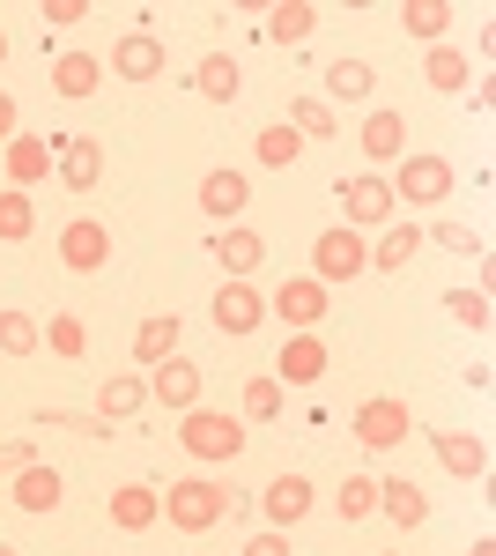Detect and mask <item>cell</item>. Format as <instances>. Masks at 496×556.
Listing matches in <instances>:
<instances>
[{
	"label": "cell",
	"instance_id": "42",
	"mask_svg": "<svg viewBox=\"0 0 496 556\" xmlns=\"http://www.w3.org/2000/svg\"><path fill=\"white\" fill-rule=\"evenodd\" d=\"M437 245H445V253H467V260H482V238H474L467 223H437Z\"/></svg>",
	"mask_w": 496,
	"mask_h": 556
},
{
	"label": "cell",
	"instance_id": "39",
	"mask_svg": "<svg viewBox=\"0 0 496 556\" xmlns=\"http://www.w3.org/2000/svg\"><path fill=\"white\" fill-rule=\"evenodd\" d=\"M445 312H453L467 334H489V298H482V290H453V298H445Z\"/></svg>",
	"mask_w": 496,
	"mask_h": 556
},
{
	"label": "cell",
	"instance_id": "43",
	"mask_svg": "<svg viewBox=\"0 0 496 556\" xmlns=\"http://www.w3.org/2000/svg\"><path fill=\"white\" fill-rule=\"evenodd\" d=\"M245 556H290V534H282V527H259L245 542Z\"/></svg>",
	"mask_w": 496,
	"mask_h": 556
},
{
	"label": "cell",
	"instance_id": "15",
	"mask_svg": "<svg viewBox=\"0 0 496 556\" xmlns=\"http://www.w3.org/2000/svg\"><path fill=\"white\" fill-rule=\"evenodd\" d=\"M104 513H112V527H119V534H149V527L164 519V497H156L149 482H119Z\"/></svg>",
	"mask_w": 496,
	"mask_h": 556
},
{
	"label": "cell",
	"instance_id": "2",
	"mask_svg": "<svg viewBox=\"0 0 496 556\" xmlns=\"http://www.w3.org/2000/svg\"><path fill=\"white\" fill-rule=\"evenodd\" d=\"M156 497H164V519L178 527V534H207V527L230 519V490L207 482V475H186V482H170V490H156Z\"/></svg>",
	"mask_w": 496,
	"mask_h": 556
},
{
	"label": "cell",
	"instance_id": "28",
	"mask_svg": "<svg viewBox=\"0 0 496 556\" xmlns=\"http://www.w3.org/2000/svg\"><path fill=\"white\" fill-rule=\"evenodd\" d=\"M311 30H319V8H311V0H275V8H267V38L275 45H304Z\"/></svg>",
	"mask_w": 496,
	"mask_h": 556
},
{
	"label": "cell",
	"instance_id": "14",
	"mask_svg": "<svg viewBox=\"0 0 496 556\" xmlns=\"http://www.w3.org/2000/svg\"><path fill=\"white\" fill-rule=\"evenodd\" d=\"M430 445H437L445 475H459V482H482V475H489V445H482L474 430H430Z\"/></svg>",
	"mask_w": 496,
	"mask_h": 556
},
{
	"label": "cell",
	"instance_id": "45",
	"mask_svg": "<svg viewBox=\"0 0 496 556\" xmlns=\"http://www.w3.org/2000/svg\"><path fill=\"white\" fill-rule=\"evenodd\" d=\"M467 556H496V542H489V534H482V542H474V549H467Z\"/></svg>",
	"mask_w": 496,
	"mask_h": 556
},
{
	"label": "cell",
	"instance_id": "3",
	"mask_svg": "<svg viewBox=\"0 0 496 556\" xmlns=\"http://www.w3.org/2000/svg\"><path fill=\"white\" fill-rule=\"evenodd\" d=\"M356 275H371V238L348 230V223L319 230V238H311V282L333 290V282H356Z\"/></svg>",
	"mask_w": 496,
	"mask_h": 556
},
{
	"label": "cell",
	"instance_id": "21",
	"mask_svg": "<svg viewBox=\"0 0 496 556\" xmlns=\"http://www.w3.org/2000/svg\"><path fill=\"white\" fill-rule=\"evenodd\" d=\"M245 201H252V178L245 172H207L201 178V208L215 215V223H238V215H245Z\"/></svg>",
	"mask_w": 496,
	"mask_h": 556
},
{
	"label": "cell",
	"instance_id": "10",
	"mask_svg": "<svg viewBox=\"0 0 496 556\" xmlns=\"http://www.w3.org/2000/svg\"><path fill=\"white\" fill-rule=\"evenodd\" d=\"M164 67H170V52H164L156 30H126V38L112 45V75H119V83H156Z\"/></svg>",
	"mask_w": 496,
	"mask_h": 556
},
{
	"label": "cell",
	"instance_id": "6",
	"mask_svg": "<svg viewBox=\"0 0 496 556\" xmlns=\"http://www.w3.org/2000/svg\"><path fill=\"white\" fill-rule=\"evenodd\" d=\"M341 208H348V230H385V223H400V201H393V186L378 172L341 178Z\"/></svg>",
	"mask_w": 496,
	"mask_h": 556
},
{
	"label": "cell",
	"instance_id": "25",
	"mask_svg": "<svg viewBox=\"0 0 496 556\" xmlns=\"http://www.w3.org/2000/svg\"><path fill=\"white\" fill-rule=\"evenodd\" d=\"M459 23V8L453 0H400V30L422 45H445V30Z\"/></svg>",
	"mask_w": 496,
	"mask_h": 556
},
{
	"label": "cell",
	"instance_id": "47",
	"mask_svg": "<svg viewBox=\"0 0 496 556\" xmlns=\"http://www.w3.org/2000/svg\"><path fill=\"white\" fill-rule=\"evenodd\" d=\"M0 556H23V549H8V542H0Z\"/></svg>",
	"mask_w": 496,
	"mask_h": 556
},
{
	"label": "cell",
	"instance_id": "34",
	"mask_svg": "<svg viewBox=\"0 0 496 556\" xmlns=\"http://www.w3.org/2000/svg\"><path fill=\"white\" fill-rule=\"evenodd\" d=\"M30 230H38V208H30V193L0 186V245H23Z\"/></svg>",
	"mask_w": 496,
	"mask_h": 556
},
{
	"label": "cell",
	"instance_id": "41",
	"mask_svg": "<svg viewBox=\"0 0 496 556\" xmlns=\"http://www.w3.org/2000/svg\"><path fill=\"white\" fill-rule=\"evenodd\" d=\"M38 15H44V30H75V23H89V0H44Z\"/></svg>",
	"mask_w": 496,
	"mask_h": 556
},
{
	"label": "cell",
	"instance_id": "40",
	"mask_svg": "<svg viewBox=\"0 0 496 556\" xmlns=\"http://www.w3.org/2000/svg\"><path fill=\"white\" fill-rule=\"evenodd\" d=\"M23 468H38V438H8V445H0V482L23 475Z\"/></svg>",
	"mask_w": 496,
	"mask_h": 556
},
{
	"label": "cell",
	"instance_id": "26",
	"mask_svg": "<svg viewBox=\"0 0 496 556\" xmlns=\"http://www.w3.org/2000/svg\"><path fill=\"white\" fill-rule=\"evenodd\" d=\"M97 83H104V60H97V52H60V60H52V89H60V97L82 104V97H97Z\"/></svg>",
	"mask_w": 496,
	"mask_h": 556
},
{
	"label": "cell",
	"instance_id": "23",
	"mask_svg": "<svg viewBox=\"0 0 496 556\" xmlns=\"http://www.w3.org/2000/svg\"><path fill=\"white\" fill-rule=\"evenodd\" d=\"M149 408V379H97V424H126V416H141Z\"/></svg>",
	"mask_w": 496,
	"mask_h": 556
},
{
	"label": "cell",
	"instance_id": "44",
	"mask_svg": "<svg viewBox=\"0 0 496 556\" xmlns=\"http://www.w3.org/2000/svg\"><path fill=\"white\" fill-rule=\"evenodd\" d=\"M15 134H23V119H15V97H8V89H0V149H8V141H15Z\"/></svg>",
	"mask_w": 496,
	"mask_h": 556
},
{
	"label": "cell",
	"instance_id": "16",
	"mask_svg": "<svg viewBox=\"0 0 496 556\" xmlns=\"http://www.w3.org/2000/svg\"><path fill=\"white\" fill-rule=\"evenodd\" d=\"M275 379L282 386H319L327 379V342H319V334H290L282 356H275Z\"/></svg>",
	"mask_w": 496,
	"mask_h": 556
},
{
	"label": "cell",
	"instance_id": "31",
	"mask_svg": "<svg viewBox=\"0 0 496 556\" xmlns=\"http://www.w3.org/2000/svg\"><path fill=\"white\" fill-rule=\"evenodd\" d=\"M327 89H333V97H341V104H364V97H371V89H378L371 60H348V52H341V60H333V67H327Z\"/></svg>",
	"mask_w": 496,
	"mask_h": 556
},
{
	"label": "cell",
	"instance_id": "24",
	"mask_svg": "<svg viewBox=\"0 0 496 556\" xmlns=\"http://www.w3.org/2000/svg\"><path fill=\"white\" fill-rule=\"evenodd\" d=\"M415 253H422V230H415V223H385L378 245H371V267L378 275H408Z\"/></svg>",
	"mask_w": 496,
	"mask_h": 556
},
{
	"label": "cell",
	"instance_id": "29",
	"mask_svg": "<svg viewBox=\"0 0 496 556\" xmlns=\"http://www.w3.org/2000/svg\"><path fill=\"white\" fill-rule=\"evenodd\" d=\"M8 482H15V505H23V513H60V475H52V468H44V460H38V468H23V475H8Z\"/></svg>",
	"mask_w": 496,
	"mask_h": 556
},
{
	"label": "cell",
	"instance_id": "1",
	"mask_svg": "<svg viewBox=\"0 0 496 556\" xmlns=\"http://www.w3.org/2000/svg\"><path fill=\"white\" fill-rule=\"evenodd\" d=\"M178 445L193 453V460H207V468H222V460H238L252 438H245V424L230 416V408H186L178 416Z\"/></svg>",
	"mask_w": 496,
	"mask_h": 556
},
{
	"label": "cell",
	"instance_id": "17",
	"mask_svg": "<svg viewBox=\"0 0 496 556\" xmlns=\"http://www.w3.org/2000/svg\"><path fill=\"white\" fill-rule=\"evenodd\" d=\"M215 260H222V282H252V275H259V260H267V245H259V230L230 223V230L215 238Z\"/></svg>",
	"mask_w": 496,
	"mask_h": 556
},
{
	"label": "cell",
	"instance_id": "4",
	"mask_svg": "<svg viewBox=\"0 0 496 556\" xmlns=\"http://www.w3.org/2000/svg\"><path fill=\"white\" fill-rule=\"evenodd\" d=\"M408 430H415V416H408V401H400V393H371V401L348 416V438H356V445H371V453L408 445Z\"/></svg>",
	"mask_w": 496,
	"mask_h": 556
},
{
	"label": "cell",
	"instance_id": "12",
	"mask_svg": "<svg viewBox=\"0 0 496 556\" xmlns=\"http://www.w3.org/2000/svg\"><path fill=\"white\" fill-rule=\"evenodd\" d=\"M52 164H60V141L52 134H15L8 141V186L15 193H30L38 178H52Z\"/></svg>",
	"mask_w": 496,
	"mask_h": 556
},
{
	"label": "cell",
	"instance_id": "20",
	"mask_svg": "<svg viewBox=\"0 0 496 556\" xmlns=\"http://www.w3.org/2000/svg\"><path fill=\"white\" fill-rule=\"evenodd\" d=\"M356 149H364L371 164H400V156H408V119H400V112H371L364 134H356Z\"/></svg>",
	"mask_w": 496,
	"mask_h": 556
},
{
	"label": "cell",
	"instance_id": "36",
	"mask_svg": "<svg viewBox=\"0 0 496 556\" xmlns=\"http://www.w3.org/2000/svg\"><path fill=\"white\" fill-rule=\"evenodd\" d=\"M44 349V327L30 312H0V356H38Z\"/></svg>",
	"mask_w": 496,
	"mask_h": 556
},
{
	"label": "cell",
	"instance_id": "7",
	"mask_svg": "<svg viewBox=\"0 0 496 556\" xmlns=\"http://www.w3.org/2000/svg\"><path fill=\"white\" fill-rule=\"evenodd\" d=\"M141 379H149V401H156V408H170V416H186V408H201V364H193V356H164V364H156V371H141Z\"/></svg>",
	"mask_w": 496,
	"mask_h": 556
},
{
	"label": "cell",
	"instance_id": "37",
	"mask_svg": "<svg viewBox=\"0 0 496 556\" xmlns=\"http://www.w3.org/2000/svg\"><path fill=\"white\" fill-rule=\"evenodd\" d=\"M44 349L75 364V356H89V327L75 319V312H52V319H44Z\"/></svg>",
	"mask_w": 496,
	"mask_h": 556
},
{
	"label": "cell",
	"instance_id": "19",
	"mask_svg": "<svg viewBox=\"0 0 496 556\" xmlns=\"http://www.w3.org/2000/svg\"><path fill=\"white\" fill-rule=\"evenodd\" d=\"M378 513L408 534V527H422V519H430V497H422V482H408V475H385V482H378Z\"/></svg>",
	"mask_w": 496,
	"mask_h": 556
},
{
	"label": "cell",
	"instance_id": "30",
	"mask_svg": "<svg viewBox=\"0 0 496 556\" xmlns=\"http://www.w3.org/2000/svg\"><path fill=\"white\" fill-rule=\"evenodd\" d=\"M252 156L267 164V172H290L296 156H304V141H296L290 119H275V127H259V141H252Z\"/></svg>",
	"mask_w": 496,
	"mask_h": 556
},
{
	"label": "cell",
	"instance_id": "32",
	"mask_svg": "<svg viewBox=\"0 0 496 556\" xmlns=\"http://www.w3.org/2000/svg\"><path fill=\"white\" fill-rule=\"evenodd\" d=\"M333 513L348 519V527H356V519H371V513H378V475H341V490H333Z\"/></svg>",
	"mask_w": 496,
	"mask_h": 556
},
{
	"label": "cell",
	"instance_id": "33",
	"mask_svg": "<svg viewBox=\"0 0 496 556\" xmlns=\"http://www.w3.org/2000/svg\"><path fill=\"white\" fill-rule=\"evenodd\" d=\"M422 83H430V89H467V83H474V75H467V52H459V45H430Z\"/></svg>",
	"mask_w": 496,
	"mask_h": 556
},
{
	"label": "cell",
	"instance_id": "9",
	"mask_svg": "<svg viewBox=\"0 0 496 556\" xmlns=\"http://www.w3.org/2000/svg\"><path fill=\"white\" fill-rule=\"evenodd\" d=\"M275 319H290V334H319V319H327V290L311 282V275H290L275 298H267Z\"/></svg>",
	"mask_w": 496,
	"mask_h": 556
},
{
	"label": "cell",
	"instance_id": "35",
	"mask_svg": "<svg viewBox=\"0 0 496 556\" xmlns=\"http://www.w3.org/2000/svg\"><path fill=\"white\" fill-rule=\"evenodd\" d=\"M290 127H296V141H333L341 119H333V104H319V97H296V104H290Z\"/></svg>",
	"mask_w": 496,
	"mask_h": 556
},
{
	"label": "cell",
	"instance_id": "5",
	"mask_svg": "<svg viewBox=\"0 0 496 556\" xmlns=\"http://www.w3.org/2000/svg\"><path fill=\"white\" fill-rule=\"evenodd\" d=\"M385 186H393V201H408V208H437V201H453V164H445V156H400Z\"/></svg>",
	"mask_w": 496,
	"mask_h": 556
},
{
	"label": "cell",
	"instance_id": "22",
	"mask_svg": "<svg viewBox=\"0 0 496 556\" xmlns=\"http://www.w3.org/2000/svg\"><path fill=\"white\" fill-rule=\"evenodd\" d=\"M178 327H186L178 312H156V319H141V327H133V364H141V371H156L164 356H178Z\"/></svg>",
	"mask_w": 496,
	"mask_h": 556
},
{
	"label": "cell",
	"instance_id": "46",
	"mask_svg": "<svg viewBox=\"0 0 496 556\" xmlns=\"http://www.w3.org/2000/svg\"><path fill=\"white\" fill-rule=\"evenodd\" d=\"M0 60H8V23H0Z\"/></svg>",
	"mask_w": 496,
	"mask_h": 556
},
{
	"label": "cell",
	"instance_id": "11",
	"mask_svg": "<svg viewBox=\"0 0 496 556\" xmlns=\"http://www.w3.org/2000/svg\"><path fill=\"white\" fill-rule=\"evenodd\" d=\"M60 186L67 193H97V178H104V141L97 134H60Z\"/></svg>",
	"mask_w": 496,
	"mask_h": 556
},
{
	"label": "cell",
	"instance_id": "13",
	"mask_svg": "<svg viewBox=\"0 0 496 556\" xmlns=\"http://www.w3.org/2000/svg\"><path fill=\"white\" fill-rule=\"evenodd\" d=\"M259 513H267V527H282V534H290L296 519L311 513V482H304L296 468H282L267 490H259Z\"/></svg>",
	"mask_w": 496,
	"mask_h": 556
},
{
	"label": "cell",
	"instance_id": "27",
	"mask_svg": "<svg viewBox=\"0 0 496 556\" xmlns=\"http://www.w3.org/2000/svg\"><path fill=\"white\" fill-rule=\"evenodd\" d=\"M193 89H201L207 104H238L245 75H238V60H230V52H207L201 67H193Z\"/></svg>",
	"mask_w": 496,
	"mask_h": 556
},
{
	"label": "cell",
	"instance_id": "38",
	"mask_svg": "<svg viewBox=\"0 0 496 556\" xmlns=\"http://www.w3.org/2000/svg\"><path fill=\"white\" fill-rule=\"evenodd\" d=\"M282 416V379H245V424H275Z\"/></svg>",
	"mask_w": 496,
	"mask_h": 556
},
{
	"label": "cell",
	"instance_id": "8",
	"mask_svg": "<svg viewBox=\"0 0 496 556\" xmlns=\"http://www.w3.org/2000/svg\"><path fill=\"white\" fill-rule=\"evenodd\" d=\"M112 260V230L97 223V215H75V223H60V267H75V275H97Z\"/></svg>",
	"mask_w": 496,
	"mask_h": 556
},
{
	"label": "cell",
	"instance_id": "18",
	"mask_svg": "<svg viewBox=\"0 0 496 556\" xmlns=\"http://www.w3.org/2000/svg\"><path fill=\"white\" fill-rule=\"evenodd\" d=\"M259 319H267V298H259L252 282H222V290H215V327H222V334H252Z\"/></svg>",
	"mask_w": 496,
	"mask_h": 556
}]
</instances>
